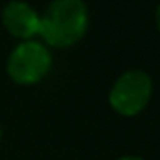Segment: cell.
Masks as SVG:
<instances>
[{"instance_id": "6da1fadb", "label": "cell", "mask_w": 160, "mask_h": 160, "mask_svg": "<svg viewBox=\"0 0 160 160\" xmlns=\"http://www.w3.org/2000/svg\"><path fill=\"white\" fill-rule=\"evenodd\" d=\"M89 11L84 0H52L39 15V34L48 47L67 48L88 32Z\"/></svg>"}, {"instance_id": "7a4b0ae2", "label": "cell", "mask_w": 160, "mask_h": 160, "mask_svg": "<svg viewBox=\"0 0 160 160\" xmlns=\"http://www.w3.org/2000/svg\"><path fill=\"white\" fill-rule=\"evenodd\" d=\"M52 67V54L39 41H22L8 58V75L19 86L38 84L48 75Z\"/></svg>"}, {"instance_id": "3957f363", "label": "cell", "mask_w": 160, "mask_h": 160, "mask_svg": "<svg viewBox=\"0 0 160 160\" xmlns=\"http://www.w3.org/2000/svg\"><path fill=\"white\" fill-rule=\"evenodd\" d=\"M153 95V80L145 71L130 69L114 82L108 101L110 106L125 118H134L145 110Z\"/></svg>"}, {"instance_id": "277c9868", "label": "cell", "mask_w": 160, "mask_h": 160, "mask_svg": "<svg viewBox=\"0 0 160 160\" xmlns=\"http://www.w3.org/2000/svg\"><path fill=\"white\" fill-rule=\"evenodd\" d=\"M4 28L17 39L30 41L39 34V13L22 0H11L2 9Z\"/></svg>"}, {"instance_id": "5b68a950", "label": "cell", "mask_w": 160, "mask_h": 160, "mask_svg": "<svg viewBox=\"0 0 160 160\" xmlns=\"http://www.w3.org/2000/svg\"><path fill=\"white\" fill-rule=\"evenodd\" d=\"M155 24H157V28L160 32V4L157 6V11H155Z\"/></svg>"}, {"instance_id": "8992f818", "label": "cell", "mask_w": 160, "mask_h": 160, "mask_svg": "<svg viewBox=\"0 0 160 160\" xmlns=\"http://www.w3.org/2000/svg\"><path fill=\"white\" fill-rule=\"evenodd\" d=\"M118 160H143L142 157H132V155H128V157H121V158Z\"/></svg>"}, {"instance_id": "52a82bcc", "label": "cell", "mask_w": 160, "mask_h": 160, "mask_svg": "<svg viewBox=\"0 0 160 160\" xmlns=\"http://www.w3.org/2000/svg\"><path fill=\"white\" fill-rule=\"evenodd\" d=\"M0 140H2V128H0Z\"/></svg>"}]
</instances>
